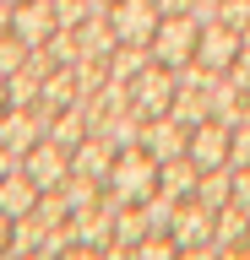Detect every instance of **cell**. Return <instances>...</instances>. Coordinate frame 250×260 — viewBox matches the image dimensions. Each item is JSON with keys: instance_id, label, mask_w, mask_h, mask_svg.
<instances>
[{"instance_id": "4", "label": "cell", "mask_w": 250, "mask_h": 260, "mask_svg": "<svg viewBox=\"0 0 250 260\" xmlns=\"http://www.w3.org/2000/svg\"><path fill=\"white\" fill-rule=\"evenodd\" d=\"M22 168H27V179H33L38 190L49 195V190H60L71 179V146H60L54 136H38V141L22 152Z\"/></svg>"}, {"instance_id": "23", "label": "cell", "mask_w": 250, "mask_h": 260, "mask_svg": "<svg viewBox=\"0 0 250 260\" xmlns=\"http://www.w3.org/2000/svg\"><path fill=\"white\" fill-rule=\"evenodd\" d=\"M229 76H234V87H239V92H250V49H239V60L229 65Z\"/></svg>"}, {"instance_id": "16", "label": "cell", "mask_w": 250, "mask_h": 260, "mask_svg": "<svg viewBox=\"0 0 250 260\" xmlns=\"http://www.w3.org/2000/svg\"><path fill=\"white\" fill-rule=\"evenodd\" d=\"M196 201L207 211H223L234 201V162H223V168H207V174L196 179Z\"/></svg>"}, {"instance_id": "28", "label": "cell", "mask_w": 250, "mask_h": 260, "mask_svg": "<svg viewBox=\"0 0 250 260\" xmlns=\"http://www.w3.org/2000/svg\"><path fill=\"white\" fill-rule=\"evenodd\" d=\"M103 6H115V0H103Z\"/></svg>"}, {"instance_id": "18", "label": "cell", "mask_w": 250, "mask_h": 260, "mask_svg": "<svg viewBox=\"0 0 250 260\" xmlns=\"http://www.w3.org/2000/svg\"><path fill=\"white\" fill-rule=\"evenodd\" d=\"M147 65H152V49L147 44H120L115 54H109V76H115V81H136Z\"/></svg>"}, {"instance_id": "14", "label": "cell", "mask_w": 250, "mask_h": 260, "mask_svg": "<svg viewBox=\"0 0 250 260\" xmlns=\"http://www.w3.org/2000/svg\"><path fill=\"white\" fill-rule=\"evenodd\" d=\"M76 44H82V54H93V60H109V54L120 49L115 22H109V6H98L93 16H82V27H76Z\"/></svg>"}, {"instance_id": "1", "label": "cell", "mask_w": 250, "mask_h": 260, "mask_svg": "<svg viewBox=\"0 0 250 260\" xmlns=\"http://www.w3.org/2000/svg\"><path fill=\"white\" fill-rule=\"evenodd\" d=\"M152 190H158V157H152L147 146L115 152V168H109V179H103V195H109L115 206H142Z\"/></svg>"}, {"instance_id": "22", "label": "cell", "mask_w": 250, "mask_h": 260, "mask_svg": "<svg viewBox=\"0 0 250 260\" xmlns=\"http://www.w3.org/2000/svg\"><path fill=\"white\" fill-rule=\"evenodd\" d=\"M234 206L250 211V168H234Z\"/></svg>"}, {"instance_id": "5", "label": "cell", "mask_w": 250, "mask_h": 260, "mask_svg": "<svg viewBox=\"0 0 250 260\" xmlns=\"http://www.w3.org/2000/svg\"><path fill=\"white\" fill-rule=\"evenodd\" d=\"M174 92H180V71H169V65L152 60L147 71L131 81V109L142 114V119H158V114H169Z\"/></svg>"}, {"instance_id": "6", "label": "cell", "mask_w": 250, "mask_h": 260, "mask_svg": "<svg viewBox=\"0 0 250 260\" xmlns=\"http://www.w3.org/2000/svg\"><path fill=\"white\" fill-rule=\"evenodd\" d=\"M109 22H115L120 44H147L152 49V32H158L163 11H158L152 0H115V6H109Z\"/></svg>"}, {"instance_id": "3", "label": "cell", "mask_w": 250, "mask_h": 260, "mask_svg": "<svg viewBox=\"0 0 250 260\" xmlns=\"http://www.w3.org/2000/svg\"><path fill=\"white\" fill-rule=\"evenodd\" d=\"M212 222H217V211H207L196 195H190V201H180L174 222H169V233H174V244H180V255H196V260L223 255V249L212 244Z\"/></svg>"}, {"instance_id": "17", "label": "cell", "mask_w": 250, "mask_h": 260, "mask_svg": "<svg viewBox=\"0 0 250 260\" xmlns=\"http://www.w3.org/2000/svg\"><path fill=\"white\" fill-rule=\"evenodd\" d=\"M245 239H250V211H239V206L229 201V206L217 211V222H212V244L229 255V249H239Z\"/></svg>"}, {"instance_id": "2", "label": "cell", "mask_w": 250, "mask_h": 260, "mask_svg": "<svg viewBox=\"0 0 250 260\" xmlns=\"http://www.w3.org/2000/svg\"><path fill=\"white\" fill-rule=\"evenodd\" d=\"M196 38H201V22H196L190 11L163 16V22H158V32H152V60L169 65V71H185V65L196 60Z\"/></svg>"}, {"instance_id": "15", "label": "cell", "mask_w": 250, "mask_h": 260, "mask_svg": "<svg viewBox=\"0 0 250 260\" xmlns=\"http://www.w3.org/2000/svg\"><path fill=\"white\" fill-rule=\"evenodd\" d=\"M196 179H201V168H196L190 157H169V162H158V190L174 195V201H190V195H196Z\"/></svg>"}, {"instance_id": "21", "label": "cell", "mask_w": 250, "mask_h": 260, "mask_svg": "<svg viewBox=\"0 0 250 260\" xmlns=\"http://www.w3.org/2000/svg\"><path fill=\"white\" fill-rule=\"evenodd\" d=\"M217 22L245 27V22H250V0H217Z\"/></svg>"}, {"instance_id": "19", "label": "cell", "mask_w": 250, "mask_h": 260, "mask_svg": "<svg viewBox=\"0 0 250 260\" xmlns=\"http://www.w3.org/2000/svg\"><path fill=\"white\" fill-rule=\"evenodd\" d=\"M27 54H33V49L22 44V38H17V32H11V27L0 32V71H6V76H11V71H17L22 60H27Z\"/></svg>"}, {"instance_id": "7", "label": "cell", "mask_w": 250, "mask_h": 260, "mask_svg": "<svg viewBox=\"0 0 250 260\" xmlns=\"http://www.w3.org/2000/svg\"><path fill=\"white\" fill-rule=\"evenodd\" d=\"M229 141H234V130L223 125V119H201V125H190L185 157L196 162L201 174H207V168H223V162H229Z\"/></svg>"}, {"instance_id": "12", "label": "cell", "mask_w": 250, "mask_h": 260, "mask_svg": "<svg viewBox=\"0 0 250 260\" xmlns=\"http://www.w3.org/2000/svg\"><path fill=\"white\" fill-rule=\"evenodd\" d=\"M38 201H44V190L27 179V168H22V162L11 168V174H0V211H6L11 222H17V217H27Z\"/></svg>"}, {"instance_id": "8", "label": "cell", "mask_w": 250, "mask_h": 260, "mask_svg": "<svg viewBox=\"0 0 250 260\" xmlns=\"http://www.w3.org/2000/svg\"><path fill=\"white\" fill-rule=\"evenodd\" d=\"M44 114L33 109V103H6V109H0V146H6V152H27V146L38 141V136H44Z\"/></svg>"}, {"instance_id": "26", "label": "cell", "mask_w": 250, "mask_h": 260, "mask_svg": "<svg viewBox=\"0 0 250 260\" xmlns=\"http://www.w3.org/2000/svg\"><path fill=\"white\" fill-rule=\"evenodd\" d=\"M0 109H6V71H0Z\"/></svg>"}, {"instance_id": "13", "label": "cell", "mask_w": 250, "mask_h": 260, "mask_svg": "<svg viewBox=\"0 0 250 260\" xmlns=\"http://www.w3.org/2000/svg\"><path fill=\"white\" fill-rule=\"evenodd\" d=\"M109 168H115V146L103 141V136H87V141L71 146V174H82V179H109Z\"/></svg>"}, {"instance_id": "24", "label": "cell", "mask_w": 250, "mask_h": 260, "mask_svg": "<svg viewBox=\"0 0 250 260\" xmlns=\"http://www.w3.org/2000/svg\"><path fill=\"white\" fill-rule=\"evenodd\" d=\"M152 6H158L163 16H180V11H190V0H152Z\"/></svg>"}, {"instance_id": "9", "label": "cell", "mask_w": 250, "mask_h": 260, "mask_svg": "<svg viewBox=\"0 0 250 260\" xmlns=\"http://www.w3.org/2000/svg\"><path fill=\"white\" fill-rule=\"evenodd\" d=\"M54 0H22V6H11V32H17L27 49H44L54 38Z\"/></svg>"}, {"instance_id": "11", "label": "cell", "mask_w": 250, "mask_h": 260, "mask_svg": "<svg viewBox=\"0 0 250 260\" xmlns=\"http://www.w3.org/2000/svg\"><path fill=\"white\" fill-rule=\"evenodd\" d=\"M185 141H190V130H185L174 114H158V119H147V125H142V146H147L158 162L185 157Z\"/></svg>"}, {"instance_id": "20", "label": "cell", "mask_w": 250, "mask_h": 260, "mask_svg": "<svg viewBox=\"0 0 250 260\" xmlns=\"http://www.w3.org/2000/svg\"><path fill=\"white\" fill-rule=\"evenodd\" d=\"M229 162H234V168H250V125H234V141H229Z\"/></svg>"}, {"instance_id": "25", "label": "cell", "mask_w": 250, "mask_h": 260, "mask_svg": "<svg viewBox=\"0 0 250 260\" xmlns=\"http://www.w3.org/2000/svg\"><path fill=\"white\" fill-rule=\"evenodd\" d=\"M6 249H11V217L0 211V255H6Z\"/></svg>"}, {"instance_id": "10", "label": "cell", "mask_w": 250, "mask_h": 260, "mask_svg": "<svg viewBox=\"0 0 250 260\" xmlns=\"http://www.w3.org/2000/svg\"><path fill=\"white\" fill-rule=\"evenodd\" d=\"M239 49H245L239 27H229V22H207L201 38H196V60L207 65V71H229V65L239 60Z\"/></svg>"}, {"instance_id": "27", "label": "cell", "mask_w": 250, "mask_h": 260, "mask_svg": "<svg viewBox=\"0 0 250 260\" xmlns=\"http://www.w3.org/2000/svg\"><path fill=\"white\" fill-rule=\"evenodd\" d=\"M6 6H22V0H6Z\"/></svg>"}]
</instances>
